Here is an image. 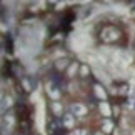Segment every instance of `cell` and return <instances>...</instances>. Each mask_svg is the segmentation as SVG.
Masks as SVG:
<instances>
[{
    "label": "cell",
    "mask_w": 135,
    "mask_h": 135,
    "mask_svg": "<svg viewBox=\"0 0 135 135\" xmlns=\"http://www.w3.org/2000/svg\"><path fill=\"white\" fill-rule=\"evenodd\" d=\"M95 92H97V95L102 98V100H105V92H103L100 87H95Z\"/></svg>",
    "instance_id": "cell-4"
},
{
    "label": "cell",
    "mask_w": 135,
    "mask_h": 135,
    "mask_svg": "<svg viewBox=\"0 0 135 135\" xmlns=\"http://www.w3.org/2000/svg\"><path fill=\"white\" fill-rule=\"evenodd\" d=\"M89 74V69H87V67H82V75H87Z\"/></svg>",
    "instance_id": "cell-8"
},
{
    "label": "cell",
    "mask_w": 135,
    "mask_h": 135,
    "mask_svg": "<svg viewBox=\"0 0 135 135\" xmlns=\"http://www.w3.org/2000/svg\"><path fill=\"white\" fill-rule=\"evenodd\" d=\"M74 123H75V115H72V113H65V115H64V125L72 128Z\"/></svg>",
    "instance_id": "cell-2"
},
{
    "label": "cell",
    "mask_w": 135,
    "mask_h": 135,
    "mask_svg": "<svg viewBox=\"0 0 135 135\" xmlns=\"http://www.w3.org/2000/svg\"><path fill=\"white\" fill-rule=\"evenodd\" d=\"M77 69H79V67H77V64H72V65H70V69H69V75H75Z\"/></svg>",
    "instance_id": "cell-6"
},
{
    "label": "cell",
    "mask_w": 135,
    "mask_h": 135,
    "mask_svg": "<svg viewBox=\"0 0 135 135\" xmlns=\"http://www.w3.org/2000/svg\"><path fill=\"white\" fill-rule=\"evenodd\" d=\"M112 130V122H103V132H110Z\"/></svg>",
    "instance_id": "cell-5"
},
{
    "label": "cell",
    "mask_w": 135,
    "mask_h": 135,
    "mask_svg": "<svg viewBox=\"0 0 135 135\" xmlns=\"http://www.w3.org/2000/svg\"><path fill=\"white\" fill-rule=\"evenodd\" d=\"M102 108H103V112H105V115H110V113H108V107L105 105V103L102 105Z\"/></svg>",
    "instance_id": "cell-7"
},
{
    "label": "cell",
    "mask_w": 135,
    "mask_h": 135,
    "mask_svg": "<svg viewBox=\"0 0 135 135\" xmlns=\"http://www.w3.org/2000/svg\"><path fill=\"white\" fill-rule=\"evenodd\" d=\"M70 112H72V115L84 117L87 113V107L82 105V103H72V105H70Z\"/></svg>",
    "instance_id": "cell-1"
},
{
    "label": "cell",
    "mask_w": 135,
    "mask_h": 135,
    "mask_svg": "<svg viewBox=\"0 0 135 135\" xmlns=\"http://www.w3.org/2000/svg\"><path fill=\"white\" fill-rule=\"evenodd\" d=\"M52 110H54L57 115H62V107H60L59 102H54V103H52Z\"/></svg>",
    "instance_id": "cell-3"
},
{
    "label": "cell",
    "mask_w": 135,
    "mask_h": 135,
    "mask_svg": "<svg viewBox=\"0 0 135 135\" xmlns=\"http://www.w3.org/2000/svg\"><path fill=\"white\" fill-rule=\"evenodd\" d=\"M130 108H135V97L130 98Z\"/></svg>",
    "instance_id": "cell-9"
}]
</instances>
